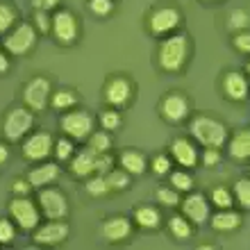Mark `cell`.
Listing matches in <instances>:
<instances>
[{"label": "cell", "instance_id": "6da1fadb", "mask_svg": "<svg viewBox=\"0 0 250 250\" xmlns=\"http://www.w3.org/2000/svg\"><path fill=\"white\" fill-rule=\"evenodd\" d=\"M191 43L185 32H173L162 39L157 48V62L159 68L166 73H180L189 62Z\"/></svg>", "mask_w": 250, "mask_h": 250}, {"label": "cell", "instance_id": "7a4b0ae2", "mask_svg": "<svg viewBox=\"0 0 250 250\" xmlns=\"http://www.w3.org/2000/svg\"><path fill=\"white\" fill-rule=\"evenodd\" d=\"M189 132L203 148H223L230 139V132H228L223 121L205 116V114H198L191 119Z\"/></svg>", "mask_w": 250, "mask_h": 250}, {"label": "cell", "instance_id": "3957f363", "mask_svg": "<svg viewBox=\"0 0 250 250\" xmlns=\"http://www.w3.org/2000/svg\"><path fill=\"white\" fill-rule=\"evenodd\" d=\"M182 9L175 5H157L152 7L148 19H146V25H148V32L152 37H159L164 39L168 34L178 32L180 25H182Z\"/></svg>", "mask_w": 250, "mask_h": 250}, {"label": "cell", "instance_id": "277c9868", "mask_svg": "<svg viewBox=\"0 0 250 250\" xmlns=\"http://www.w3.org/2000/svg\"><path fill=\"white\" fill-rule=\"evenodd\" d=\"M34 127V112L30 107H12L2 121V134L7 141H23Z\"/></svg>", "mask_w": 250, "mask_h": 250}, {"label": "cell", "instance_id": "5b68a950", "mask_svg": "<svg viewBox=\"0 0 250 250\" xmlns=\"http://www.w3.org/2000/svg\"><path fill=\"white\" fill-rule=\"evenodd\" d=\"M37 39H39V34H37V27L34 23H19V25L14 27L12 32L5 34V39H2V46L5 50L12 57H25L34 46H37Z\"/></svg>", "mask_w": 250, "mask_h": 250}, {"label": "cell", "instance_id": "8992f818", "mask_svg": "<svg viewBox=\"0 0 250 250\" xmlns=\"http://www.w3.org/2000/svg\"><path fill=\"white\" fill-rule=\"evenodd\" d=\"M9 218H12L16 228L25 232H34V228L41 223V209L39 203L30 200L27 196H16L9 203Z\"/></svg>", "mask_w": 250, "mask_h": 250}, {"label": "cell", "instance_id": "52a82bcc", "mask_svg": "<svg viewBox=\"0 0 250 250\" xmlns=\"http://www.w3.org/2000/svg\"><path fill=\"white\" fill-rule=\"evenodd\" d=\"M50 96H53V84L50 80L39 75V78H32L23 86V103L25 107H30L34 114L46 112L50 107Z\"/></svg>", "mask_w": 250, "mask_h": 250}, {"label": "cell", "instance_id": "ba28073f", "mask_svg": "<svg viewBox=\"0 0 250 250\" xmlns=\"http://www.w3.org/2000/svg\"><path fill=\"white\" fill-rule=\"evenodd\" d=\"M53 37L57 39V43L62 46H73L80 37V23L78 16L71 9H62L57 7L53 12V27H50Z\"/></svg>", "mask_w": 250, "mask_h": 250}, {"label": "cell", "instance_id": "9c48e42d", "mask_svg": "<svg viewBox=\"0 0 250 250\" xmlns=\"http://www.w3.org/2000/svg\"><path fill=\"white\" fill-rule=\"evenodd\" d=\"M60 125H62V132H64L66 137H71L73 141H84L93 132L96 121H93V116L89 112L73 107V109H68V112L62 116Z\"/></svg>", "mask_w": 250, "mask_h": 250}, {"label": "cell", "instance_id": "30bf717a", "mask_svg": "<svg viewBox=\"0 0 250 250\" xmlns=\"http://www.w3.org/2000/svg\"><path fill=\"white\" fill-rule=\"evenodd\" d=\"M132 96H134V84H132V80L127 75H112V78L105 80L103 98L109 107L123 109V107L130 105Z\"/></svg>", "mask_w": 250, "mask_h": 250}, {"label": "cell", "instance_id": "8fae6325", "mask_svg": "<svg viewBox=\"0 0 250 250\" xmlns=\"http://www.w3.org/2000/svg\"><path fill=\"white\" fill-rule=\"evenodd\" d=\"M55 148V139L50 132H30L25 139H23V157L27 162H46L50 155H53Z\"/></svg>", "mask_w": 250, "mask_h": 250}, {"label": "cell", "instance_id": "7c38bea8", "mask_svg": "<svg viewBox=\"0 0 250 250\" xmlns=\"http://www.w3.org/2000/svg\"><path fill=\"white\" fill-rule=\"evenodd\" d=\"M37 203H39V209L46 218H66L68 216V200L62 193L57 187H43L39 189V196H37Z\"/></svg>", "mask_w": 250, "mask_h": 250}, {"label": "cell", "instance_id": "4fadbf2b", "mask_svg": "<svg viewBox=\"0 0 250 250\" xmlns=\"http://www.w3.org/2000/svg\"><path fill=\"white\" fill-rule=\"evenodd\" d=\"M71 234V225L66 218H48V223H39L34 228V244L39 246H62Z\"/></svg>", "mask_w": 250, "mask_h": 250}, {"label": "cell", "instance_id": "5bb4252c", "mask_svg": "<svg viewBox=\"0 0 250 250\" xmlns=\"http://www.w3.org/2000/svg\"><path fill=\"white\" fill-rule=\"evenodd\" d=\"M182 207V214L189 218L193 225H203L209 221L211 216V203L209 198L203 196V193H198V191H189L187 198L180 203Z\"/></svg>", "mask_w": 250, "mask_h": 250}, {"label": "cell", "instance_id": "9a60e30c", "mask_svg": "<svg viewBox=\"0 0 250 250\" xmlns=\"http://www.w3.org/2000/svg\"><path fill=\"white\" fill-rule=\"evenodd\" d=\"M159 112L168 123H182V121L189 119L191 114V105L187 96L182 91H171L166 93L162 103H159Z\"/></svg>", "mask_w": 250, "mask_h": 250}, {"label": "cell", "instance_id": "2e32d148", "mask_svg": "<svg viewBox=\"0 0 250 250\" xmlns=\"http://www.w3.org/2000/svg\"><path fill=\"white\" fill-rule=\"evenodd\" d=\"M221 86H223L225 98L232 103H244L250 96V78L241 71H228L223 75Z\"/></svg>", "mask_w": 250, "mask_h": 250}, {"label": "cell", "instance_id": "e0dca14e", "mask_svg": "<svg viewBox=\"0 0 250 250\" xmlns=\"http://www.w3.org/2000/svg\"><path fill=\"white\" fill-rule=\"evenodd\" d=\"M132 232H134V221L127 216H109L105 218V223H103V237L109 241V244H121V241H127L132 237Z\"/></svg>", "mask_w": 250, "mask_h": 250}, {"label": "cell", "instance_id": "ac0fdd59", "mask_svg": "<svg viewBox=\"0 0 250 250\" xmlns=\"http://www.w3.org/2000/svg\"><path fill=\"white\" fill-rule=\"evenodd\" d=\"M171 159L175 164L182 166V168H193V166H198L200 155H198V148L193 146V141L180 137V139H173L171 144Z\"/></svg>", "mask_w": 250, "mask_h": 250}, {"label": "cell", "instance_id": "d6986e66", "mask_svg": "<svg viewBox=\"0 0 250 250\" xmlns=\"http://www.w3.org/2000/svg\"><path fill=\"white\" fill-rule=\"evenodd\" d=\"M60 171L62 168L57 162H41L39 166H34L32 171L27 173V182L32 185V189H43L60 178Z\"/></svg>", "mask_w": 250, "mask_h": 250}, {"label": "cell", "instance_id": "ffe728a7", "mask_svg": "<svg viewBox=\"0 0 250 250\" xmlns=\"http://www.w3.org/2000/svg\"><path fill=\"white\" fill-rule=\"evenodd\" d=\"M119 164H121V168H125L130 175H144V173L150 168V164H148L146 155L141 150H134V148L121 152V155H119Z\"/></svg>", "mask_w": 250, "mask_h": 250}, {"label": "cell", "instance_id": "44dd1931", "mask_svg": "<svg viewBox=\"0 0 250 250\" xmlns=\"http://www.w3.org/2000/svg\"><path fill=\"white\" fill-rule=\"evenodd\" d=\"M211 218V228L216 232H232L237 230V228H241V214L239 211H234L232 207H228V209H218Z\"/></svg>", "mask_w": 250, "mask_h": 250}, {"label": "cell", "instance_id": "7402d4cb", "mask_svg": "<svg viewBox=\"0 0 250 250\" xmlns=\"http://www.w3.org/2000/svg\"><path fill=\"white\" fill-rule=\"evenodd\" d=\"M71 171L78 178H89L96 171V152H91L89 148L75 152L71 157Z\"/></svg>", "mask_w": 250, "mask_h": 250}, {"label": "cell", "instance_id": "603a6c76", "mask_svg": "<svg viewBox=\"0 0 250 250\" xmlns=\"http://www.w3.org/2000/svg\"><path fill=\"white\" fill-rule=\"evenodd\" d=\"M228 152L234 159H250V127L234 132L228 139Z\"/></svg>", "mask_w": 250, "mask_h": 250}, {"label": "cell", "instance_id": "cb8c5ba5", "mask_svg": "<svg viewBox=\"0 0 250 250\" xmlns=\"http://www.w3.org/2000/svg\"><path fill=\"white\" fill-rule=\"evenodd\" d=\"M139 228H144V230H157L159 225H162V214H159L157 207H152V205H141L134 209V218H132Z\"/></svg>", "mask_w": 250, "mask_h": 250}, {"label": "cell", "instance_id": "d4e9b609", "mask_svg": "<svg viewBox=\"0 0 250 250\" xmlns=\"http://www.w3.org/2000/svg\"><path fill=\"white\" fill-rule=\"evenodd\" d=\"M16 25H19V9L5 0H0V37L12 32Z\"/></svg>", "mask_w": 250, "mask_h": 250}, {"label": "cell", "instance_id": "484cf974", "mask_svg": "<svg viewBox=\"0 0 250 250\" xmlns=\"http://www.w3.org/2000/svg\"><path fill=\"white\" fill-rule=\"evenodd\" d=\"M168 232L178 241H187V239L193 237V223L182 214V216H171L168 218Z\"/></svg>", "mask_w": 250, "mask_h": 250}, {"label": "cell", "instance_id": "4316f807", "mask_svg": "<svg viewBox=\"0 0 250 250\" xmlns=\"http://www.w3.org/2000/svg\"><path fill=\"white\" fill-rule=\"evenodd\" d=\"M50 107L57 109V112H68L73 107H78V96H75L73 89H57L50 96Z\"/></svg>", "mask_w": 250, "mask_h": 250}, {"label": "cell", "instance_id": "83f0119b", "mask_svg": "<svg viewBox=\"0 0 250 250\" xmlns=\"http://www.w3.org/2000/svg\"><path fill=\"white\" fill-rule=\"evenodd\" d=\"M112 137H109V132L107 130H93L91 134H89V150L96 152V155H100V152H109L112 150Z\"/></svg>", "mask_w": 250, "mask_h": 250}, {"label": "cell", "instance_id": "f1b7e54d", "mask_svg": "<svg viewBox=\"0 0 250 250\" xmlns=\"http://www.w3.org/2000/svg\"><path fill=\"white\" fill-rule=\"evenodd\" d=\"M107 178V185H109V191H125L130 189V182H132V175L125 168H112V171L105 175Z\"/></svg>", "mask_w": 250, "mask_h": 250}, {"label": "cell", "instance_id": "f546056e", "mask_svg": "<svg viewBox=\"0 0 250 250\" xmlns=\"http://www.w3.org/2000/svg\"><path fill=\"white\" fill-rule=\"evenodd\" d=\"M209 203L216 207V209H228L234 205V193H232L228 187H214L209 193Z\"/></svg>", "mask_w": 250, "mask_h": 250}, {"label": "cell", "instance_id": "4dcf8cb0", "mask_svg": "<svg viewBox=\"0 0 250 250\" xmlns=\"http://www.w3.org/2000/svg\"><path fill=\"white\" fill-rule=\"evenodd\" d=\"M168 178H171V187H175L180 193H189V191H193V178H191V173L187 171V168L171 171L168 173Z\"/></svg>", "mask_w": 250, "mask_h": 250}, {"label": "cell", "instance_id": "1f68e13d", "mask_svg": "<svg viewBox=\"0 0 250 250\" xmlns=\"http://www.w3.org/2000/svg\"><path fill=\"white\" fill-rule=\"evenodd\" d=\"M228 30L230 32H241V30H250V14L246 9H232L228 16Z\"/></svg>", "mask_w": 250, "mask_h": 250}, {"label": "cell", "instance_id": "d6a6232c", "mask_svg": "<svg viewBox=\"0 0 250 250\" xmlns=\"http://www.w3.org/2000/svg\"><path fill=\"white\" fill-rule=\"evenodd\" d=\"M86 193L89 196H105V193H109V185H107V178L105 175H100V173H91L89 175V180H86Z\"/></svg>", "mask_w": 250, "mask_h": 250}, {"label": "cell", "instance_id": "836d02e7", "mask_svg": "<svg viewBox=\"0 0 250 250\" xmlns=\"http://www.w3.org/2000/svg\"><path fill=\"white\" fill-rule=\"evenodd\" d=\"M98 123L103 130L107 132H114V130H119L121 123H123V116H121V112L116 109V107H112V109H105V112L98 116Z\"/></svg>", "mask_w": 250, "mask_h": 250}, {"label": "cell", "instance_id": "e575fe53", "mask_svg": "<svg viewBox=\"0 0 250 250\" xmlns=\"http://www.w3.org/2000/svg\"><path fill=\"white\" fill-rule=\"evenodd\" d=\"M159 205H164V207H178L182 203V198H180V191L175 187H159L157 193H155Z\"/></svg>", "mask_w": 250, "mask_h": 250}, {"label": "cell", "instance_id": "d590c367", "mask_svg": "<svg viewBox=\"0 0 250 250\" xmlns=\"http://www.w3.org/2000/svg\"><path fill=\"white\" fill-rule=\"evenodd\" d=\"M234 200L244 209H250V178H241L234 182Z\"/></svg>", "mask_w": 250, "mask_h": 250}, {"label": "cell", "instance_id": "8d00e7d4", "mask_svg": "<svg viewBox=\"0 0 250 250\" xmlns=\"http://www.w3.org/2000/svg\"><path fill=\"white\" fill-rule=\"evenodd\" d=\"M55 157H57V162H66V159H71L73 155H75V146H73V139L71 137H64V139H57L55 141Z\"/></svg>", "mask_w": 250, "mask_h": 250}, {"label": "cell", "instance_id": "74e56055", "mask_svg": "<svg viewBox=\"0 0 250 250\" xmlns=\"http://www.w3.org/2000/svg\"><path fill=\"white\" fill-rule=\"evenodd\" d=\"M32 21H34L37 32L46 34V32H50V27H53V12H48V9H34Z\"/></svg>", "mask_w": 250, "mask_h": 250}, {"label": "cell", "instance_id": "f35d334b", "mask_svg": "<svg viewBox=\"0 0 250 250\" xmlns=\"http://www.w3.org/2000/svg\"><path fill=\"white\" fill-rule=\"evenodd\" d=\"M16 239V223L12 218H0V246L12 244Z\"/></svg>", "mask_w": 250, "mask_h": 250}, {"label": "cell", "instance_id": "ab89813d", "mask_svg": "<svg viewBox=\"0 0 250 250\" xmlns=\"http://www.w3.org/2000/svg\"><path fill=\"white\" fill-rule=\"evenodd\" d=\"M171 164H173V159L168 155H155L150 162V171L155 175H168L171 173Z\"/></svg>", "mask_w": 250, "mask_h": 250}, {"label": "cell", "instance_id": "60d3db41", "mask_svg": "<svg viewBox=\"0 0 250 250\" xmlns=\"http://www.w3.org/2000/svg\"><path fill=\"white\" fill-rule=\"evenodd\" d=\"M89 9L96 16H109L114 12V0H89Z\"/></svg>", "mask_w": 250, "mask_h": 250}, {"label": "cell", "instance_id": "b9f144b4", "mask_svg": "<svg viewBox=\"0 0 250 250\" xmlns=\"http://www.w3.org/2000/svg\"><path fill=\"white\" fill-rule=\"evenodd\" d=\"M200 162H203L205 168H214L221 162V148H205L200 152Z\"/></svg>", "mask_w": 250, "mask_h": 250}, {"label": "cell", "instance_id": "7bdbcfd3", "mask_svg": "<svg viewBox=\"0 0 250 250\" xmlns=\"http://www.w3.org/2000/svg\"><path fill=\"white\" fill-rule=\"evenodd\" d=\"M112 168H114V157L109 155V152H100V155H96V171L93 173L107 175Z\"/></svg>", "mask_w": 250, "mask_h": 250}, {"label": "cell", "instance_id": "ee69618b", "mask_svg": "<svg viewBox=\"0 0 250 250\" xmlns=\"http://www.w3.org/2000/svg\"><path fill=\"white\" fill-rule=\"evenodd\" d=\"M234 48L239 53L250 55V30H241V32H234V39H232Z\"/></svg>", "mask_w": 250, "mask_h": 250}, {"label": "cell", "instance_id": "f6af8a7d", "mask_svg": "<svg viewBox=\"0 0 250 250\" xmlns=\"http://www.w3.org/2000/svg\"><path fill=\"white\" fill-rule=\"evenodd\" d=\"M12 191H14V196H27V193L32 191V185H30L27 180H14Z\"/></svg>", "mask_w": 250, "mask_h": 250}, {"label": "cell", "instance_id": "bcb514c9", "mask_svg": "<svg viewBox=\"0 0 250 250\" xmlns=\"http://www.w3.org/2000/svg\"><path fill=\"white\" fill-rule=\"evenodd\" d=\"M62 0H32V9H48V12H55L60 7Z\"/></svg>", "mask_w": 250, "mask_h": 250}, {"label": "cell", "instance_id": "7dc6e473", "mask_svg": "<svg viewBox=\"0 0 250 250\" xmlns=\"http://www.w3.org/2000/svg\"><path fill=\"white\" fill-rule=\"evenodd\" d=\"M9 53L7 50H0V75H5L7 71H9Z\"/></svg>", "mask_w": 250, "mask_h": 250}, {"label": "cell", "instance_id": "c3c4849f", "mask_svg": "<svg viewBox=\"0 0 250 250\" xmlns=\"http://www.w3.org/2000/svg\"><path fill=\"white\" fill-rule=\"evenodd\" d=\"M7 159H9V148L5 144H0V166L7 164Z\"/></svg>", "mask_w": 250, "mask_h": 250}, {"label": "cell", "instance_id": "681fc988", "mask_svg": "<svg viewBox=\"0 0 250 250\" xmlns=\"http://www.w3.org/2000/svg\"><path fill=\"white\" fill-rule=\"evenodd\" d=\"M246 75H248V78H250V62H248V64H246Z\"/></svg>", "mask_w": 250, "mask_h": 250}, {"label": "cell", "instance_id": "f907efd6", "mask_svg": "<svg viewBox=\"0 0 250 250\" xmlns=\"http://www.w3.org/2000/svg\"><path fill=\"white\" fill-rule=\"evenodd\" d=\"M207 2H216V0H207Z\"/></svg>", "mask_w": 250, "mask_h": 250}]
</instances>
